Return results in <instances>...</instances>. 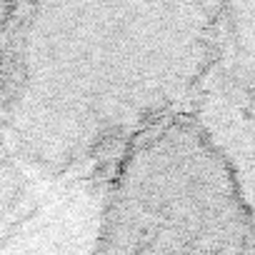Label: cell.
<instances>
[{
  "label": "cell",
  "instance_id": "cell-1",
  "mask_svg": "<svg viewBox=\"0 0 255 255\" xmlns=\"http://www.w3.org/2000/svg\"><path fill=\"white\" fill-rule=\"evenodd\" d=\"M223 5H38L20 48L13 128L23 153L70 168L175 115L208 78Z\"/></svg>",
  "mask_w": 255,
  "mask_h": 255
},
{
  "label": "cell",
  "instance_id": "cell-2",
  "mask_svg": "<svg viewBox=\"0 0 255 255\" xmlns=\"http://www.w3.org/2000/svg\"><path fill=\"white\" fill-rule=\"evenodd\" d=\"M93 255H255V215L220 145L170 115L128 145Z\"/></svg>",
  "mask_w": 255,
  "mask_h": 255
},
{
  "label": "cell",
  "instance_id": "cell-3",
  "mask_svg": "<svg viewBox=\"0 0 255 255\" xmlns=\"http://www.w3.org/2000/svg\"><path fill=\"white\" fill-rule=\"evenodd\" d=\"M248 138H250V148H253V158H255V110L250 118V128H248Z\"/></svg>",
  "mask_w": 255,
  "mask_h": 255
}]
</instances>
